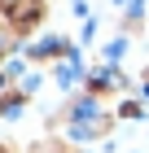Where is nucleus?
<instances>
[{
    "mask_svg": "<svg viewBox=\"0 0 149 153\" xmlns=\"http://www.w3.org/2000/svg\"><path fill=\"white\" fill-rule=\"evenodd\" d=\"M13 44H18V22H13L9 13H0V57H4Z\"/></svg>",
    "mask_w": 149,
    "mask_h": 153,
    "instance_id": "obj_1",
    "label": "nucleus"
}]
</instances>
